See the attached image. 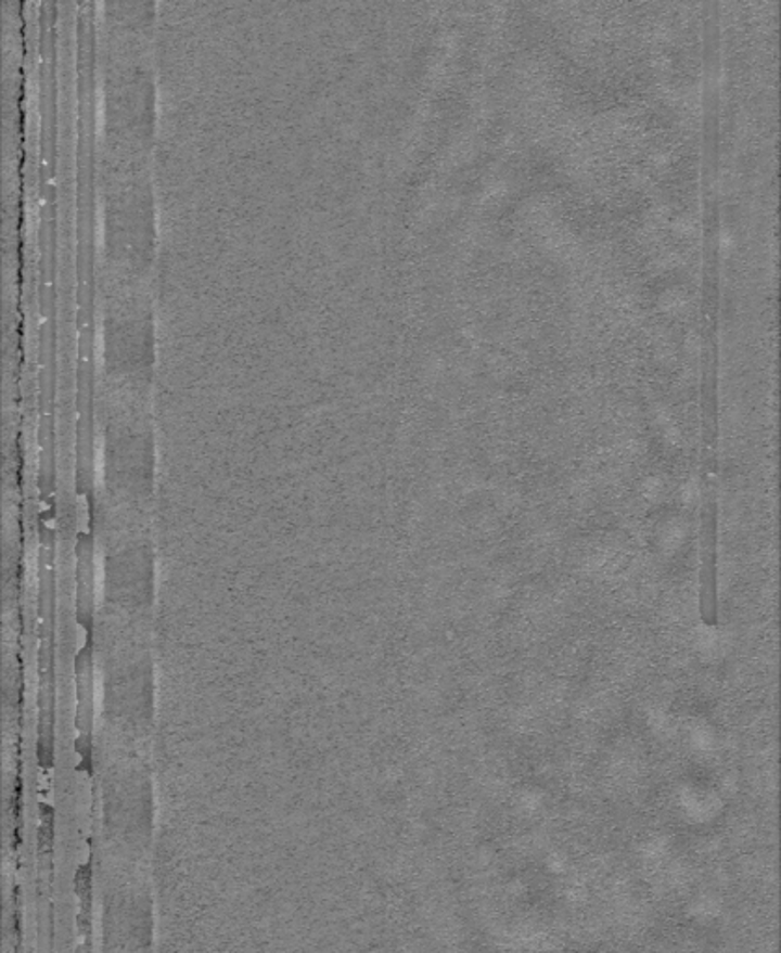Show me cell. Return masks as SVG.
Here are the masks:
<instances>
[{"mask_svg":"<svg viewBox=\"0 0 781 953\" xmlns=\"http://www.w3.org/2000/svg\"><path fill=\"white\" fill-rule=\"evenodd\" d=\"M718 518H720V459L715 407H705L700 456V618L715 628L720 622L718 596Z\"/></svg>","mask_w":781,"mask_h":953,"instance_id":"1","label":"cell"}]
</instances>
